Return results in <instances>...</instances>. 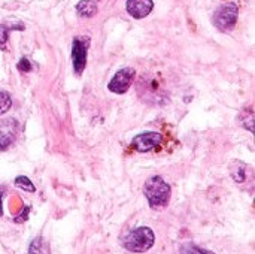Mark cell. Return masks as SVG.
I'll use <instances>...</instances> for the list:
<instances>
[{"mask_svg": "<svg viewBox=\"0 0 255 254\" xmlns=\"http://www.w3.org/2000/svg\"><path fill=\"white\" fill-rule=\"evenodd\" d=\"M143 195L148 201L149 208H152L154 211H161V210L167 208V205L170 202L172 189L160 175H154L145 181Z\"/></svg>", "mask_w": 255, "mask_h": 254, "instance_id": "obj_1", "label": "cell"}, {"mask_svg": "<svg viewBox=\"0 0 255 254\" xmlns=\"http://www.w3.org/2000/svg\"><path fill=\"white\" fill-rule=\"evenodd\" d=\"M123 247L131 253H146L155 244V234L148 226H140L130 231L121 240Z\"/></svg>", "mask_w": 255, "mask_h": 254, "instance_id": "obj_2", "label": "cell"}, {"mask_svg": "<svg viewBox=\"0 0 255 254\" xmlns=\"http://www.w3.org/2000/svg\"><path fill=\"white\" fill-rule=\"evenodd\" d=\"M238 16H239V9L235 3H226L223 6H220L215 13H214V24L218 30L221 31H229L232 30L236 22H238Z\"/></svg>", "mask_w": 255, "mask_h": 254, "instance_id": "obj_3", "label": "cell"}, {"mask_svg": "<svg viewBox=\"0 0 255 254\" xmlns=\"http://www.w3.org/2000/svg\"><path fill=\"white\" fill-rule=\"evenodd\" d=\"M88 46H90V37H75L72 42V63L73 70L76 75H82L87 66V55H88Z\"/></svg>", "mask_w": 255, "mask_h": 254, "instance_id": "obj_4", "label": "cell"}, {"mask_svg": "<svg viewBox=\"0 0 255 254\" xmlns=\"http://www.w3.org/2000/svg\"><path fill=\"white\" fill-rule=\"evenodd\" d=\"M134 78H136V70L133 67H123L112 76V79L108 84V88L111 93L124 94L131 87Z\"/></svg>", "mask_w": 255, "mask_h": 254, "instance_id": "obj_5", "label": "cell"}, {"mask_svg": "<svg viewBox=\"0 0 255 254\" xmlns=\"http://www.w3.org/2000/svg\"><path fill=\"white\" fill-rule=\"evenodd\" d=\"M163 142V135L158 132H143L140 135H136L131 141V145L139 153H149L155 148H158Z\"/></svg>", "mask_w": 255, "mask_h": 254, "instance_id": "obj_6", "label": "cell"}, {"mask_svg": "<svg viewBox=\"0 0 255 254\" xmlns=\"http://www.w3.org/2000/svg\"><path fill=\"white\" fill-rule=\"evenodd\" d=\"M18 123L12 118L3 120L0 123V151H6L16 139Z\"/></svg>", "mask_w": 255, "mask_h": 254, "instance_id": "obj_7", "label": "cell"}, {"mask_svg": "<svg viewBox=\"0 0 255 254\" xmlns=\"http://www.w3.org/2000/svg\"><path fill=\"white\" fill-rule=\"evenodd\" d=\"M126 9L130 16H133L136 19H142L152 12L154 1L152 0H127Z\"/></svg>", "mask_w": 255, "mask_h": 254, "instance_id": "obj_8", "label": "cell"}, {"mask_svg": "<svg viewBox=\"0 0 255 254\" xmlns=\"http://www.w3.org/2000/svg\"><path fill=\"white\" fill-rule=\"evenodd\" d=\"M99 10V6H97V1L96 0H81L78 4H76V12L84 16V18H91L97 13Z\"/></svg>", "mask_w": 255, "mask_h": 254, "instance_id": "obj_9", "label": "cell"}, {"mask_svg": "<svg viewBox=\"0 0 255 254\" xmlns=\"http://www.w3.org/2000/svg\"><path fill=\"white\" fill-rule=\"evenodd\" d=\"M230 174L232 178L236 183H244L247 180V165L241 160H235L230 165Z\"/></svg>", "mask_w": 255, "mask_h": 254, "instance_id": "obj_10", "label": "cell"}, {"mask_svg": "<svg viewBox=\"0 0 255 254\" xmlns=\"http://www.w3.org/2000/svg\"><path fill=\"white\" fill-rule=\"evenodd\" d=\"M28 254H51V250H49L48 243L42 237H37L30 243Z\"/></svg>", "mask_w": 255, "mask_h": 254, "instance_id": "obj_11", "label": "cell"}, {"mask_svg": "<svg viewBox=\"0 0 255 254\" xmlns=\"http://www.w3.org/2000/svg\"><path fill=\"white\" fill-rule=\"evenodd\" d=\"M13 184H15L18 189H21V190H24V192H27V193H34V192H36V187H34L33 181H31L28 177H25V175L16 177L15 181H13Z\"/></svg>", "mask_w": 255, "mask_h": 254, "instance_id": "obj_12", "label": "cell"}, {"mask_svg": "<svg viewBox=\"0 0 255 254\" xmlns=\"http://www.w3.org/2000/svg\"><path fill=\"white\" fill-rule=\"evenodd\" d=\"M22 24L21 25H16V27H7L4 24H0V49L1 51H6V42L9 39V31L10 30H22Z\"/></svg>", "mask_w": 255, "mask_h": 254, "instance_id": "obj_13", "label": "cell"}, {"mask_svg": "<svg viewBox=\"0 0 255 254\" xmlns=\"http://www.w3.org/2000/svg\"><path fill=\"white\" fill-rule=\"evenodd\" d=\"M179 254H215V253H214V252H211V250H205V249H202V247H199V246H196V244H193V243H187V244H184V246L181 247Z\"/></svg>", "mask_w": 255, "mask_h": 254, "instance_id": "obj_14", "label": "cell"}, {"mask_svg": "<svg viewBox=\"0 0 255 254\" xmlns=\"http://www.w3.org/2000/svg\"><path fill=\"white\" fill-rule=\"evenodd\" d=\"M12 108V97L6 90H0V115H4Z\"/></svg>", "mask_w": 255, "mask_h": 254, "instance_id": "obj_15", "label": "cell"}, {"mask_svg": "<svg viewBox=\"0 0 255 254\" xmlns=\"http://www.w3.org/2000/svg\"><path fill=\"white\" fill-rule=\"evenodd\" d=\"M16 69H18L19 72H22V73H27V72L31 70V61H30L28 58L22 57V58L18 61V64H16Z\"/></svg>", "mask_w": 255, "mask_h": 254, "instance_id": "obj_16", "label": "cell"}, {"mask_svg": "<svg viewBox=\"0 0 255 254\" xmlns=\"http://www.w3.org/2000/svg\"><path fill=\"white\" fill-rule=\"evenodd\" d=\"M1 196H3V193L0 192V217L3 216V204H1Z\"/></svg>", "mask_w": 255, "mask_h": 254, "instance_id": "obj_17", "label": "cell"}]
</instances>
